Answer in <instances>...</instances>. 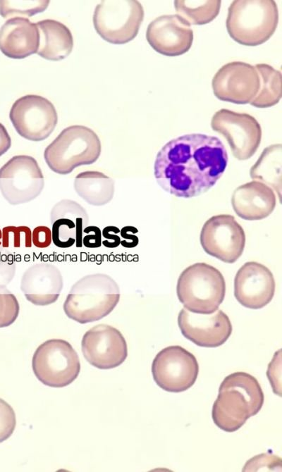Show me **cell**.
Listing matches in <instances>:
<instances>
[{
	"label": "cell",
	"mask_w": 282,
	"mask_h": 472,
	"mask_svg": "<svg viewBox=\"0 0 282 472\" xmlns=\"http://www.w3.org/2000/svg\"><path fill=\"white\" fill-rule=\"evenodd\" d=\"M227 151L216 137L188 134L173 139L157 153L154 174L167 192L190 198L212 188L228 163Z\"/></svg>",
	"instance_id": "6da1fadb"
},
{
	"label": "cell",
	"mask_w": 282,
	"mask_h": 472,
	"mask_svg": "<svg viewBox=\"0 0 282 472\" xmlns=\"http://www.w3.org/2000/svg\"><path fill=\"white\" fill-rule=\"evenodd\" d=\"M263 404L264 394L257 380L247 373L235 372L221 383L212 418L221 430L234 432L256 415Z\"/></svg>",
	"instance_id": "7a4b0ae2"
},
{
	"label": "cell",
	"mask_w": 282,
	"mask_h": 472,
	"mask_svg": "<svg viewBox=\"0 0 282 472\" xmlns=\"http://www.w3.org/2000/svg\"><path fill=\"white\" fill-rule=\"evenodd\" d=\"M120 299L117 282L105 273L83 276L71 287L63 303V311L80 323L99 321L109 315Z\"/></svg>",
	"instance_id": "3957f363"
},
{
	"label": "cell",
	"mask_w": 282,
	"mask_h": 472,
	"mask_svg": "<svg viewBox=\"0 0 282 472\" xmlns=\"http://www.w3.org/2000/svg\"><path fill=\"white\" fill-rule=\"evenodd\" d=\"M278 23L277 4L273 0H236L228 7L226 28L236 42L260 45L274 33Z\"/></svg>",
	"instance_id": "277c9868"
},
{
	"label": "cell",
	"mask_w": 282,
	"mask_h": 472,
	"mask_svg": "<svg viewBox=\"0 0 282 472\" xmlns=\"http://www.w3.org/2000/svg\"><path fill=\"white\" fill-rule=\"evenodd\" d=\"M101 150L100 139L92 129L75 125L63 129L47 147L44 158L52 171L67 175L76 167L94 163Z\"/></svg>",
	"instance_id": "5b68a950"
},
{
	"label": "cell",
	"mask_w": 282,
	"mask_h": 472,
	"mask_svg": "<svg viewBox=\"0 0 282 472\" xmlns=\"http://www.w3.org/2000/svg\"><path fill=\"white\" fill-rule=\"evenodd\" d=\"M176 292L185 309L197 313H211L219 309L224 299L225 280L214 266L196 263L180 273Z\"/></svg>",
	"instance_id": "8992f818"
},
{
	"label": "cell",
	"mask_w": 282,
	"mask_h": 472,
	"mask_svg": "<svg viewBox=\"0 0 282 472\" xmlns=\"http://www.w3.org/2000/svg\"><path fill=\"white\" fill-rule=\"evenodd\" d=\"M32 367L45 385L63 387L73 383L80 371L79 356L71 344L62 339H51L35 350Z\"/></svg>",
	"instance_id": "52a82bcc"
},
{
	"label": "cell",
	"mask_w": 282,
	"mask_h": 472,
	"mask_svg": "<svg viewBox=\"0 0 282 472\" xmlns=\"http://www.w3.org/2000/svg\"><path fill=\"white\" fill-rule=\"evenodd\" d=\"M143 19L144 9L138 1L105 0L95 8L93 24L102 39L122 44L137 36Z\"/></svg>",
	"instance_id": "ba28073f"
},
{
	"label": "cell",
	"mask_w": 282,
	"mask_h": 472,
	"mask_svg": "<svg viewBox=\"0 0 282 472\" xmlns=\"http://www.w3.org/2000/svg\"><path fill=\"white\" fill-rule=\"evenodd\" d=\"M44 186L42 170L36 159L30 156H13L0 168V191L11 205L35 199Z\"/></svg>",
	"instance_id": "9c48e42d"
},
{
	"label": "cell",
	"mask_w": 282,
	"mask_h": 472,
	"mask_svg": "<svg viewBox=\"0 0 282 472\" xmlns=\"http://www.w3.org/2000/svg\"><path fill=\"white\" fill-rule=\"evenodd\" d=\"M9 118L16 132L31 141L47 139L58 121L53 104L42 96L33 94L17 99L10 110Z\"/></svg>",
	"instance_id": "30bf717a"
},
{
	"label": "cell",
	"mask_w": 282,
	"mask_h": 472,
	"mask_svg": "<svg viewBox=\"0 0 282 472\" xmlns=\"http://www.w3.org/2000/svg\"><path fill=\"white\" fill-rule=\"evenodd\" d=\"M199 366L195 356L180 346H169L161 350L152 365L155 383L161 389L180 392L196 381Z\"/></svg>",
	"instance_id": "8fae6325"
},
{
	"label": "cell",
	"mask_w": 282,
	"mask_h": 472,
	"mask_svg": "<svg viewBox=\"0 0 282 472\" xmlns=\"http://www.w3.org/2000/svg\"><path fill=\"white\" fill-rule=\"evenodd\" d=\"M211 127L226 139L233 156L238 160L251 158L261 143V126L247 113L220 109L212 116Z\"/></svg>",
	"instance_id": "7c38bea8"
},
{
	"label": "cell",
	"mask_w": 282,
	"mask_h": 472,
	"mask_svg": "<svg viewBox=\"0 0 282 472\" xmlns=\"http://www.w3.org/2000/svg\"><path fill=\"white\" fill-rule=\"evenodd\" d=\"M200 243L209 255L233 263L244 251L245 235L234 216L221 214L211 217L204 223L200 233Z\"/></svg>",
	"instance_id": "4fadbf2b"
},
{
	"label": "cell",
	"mask_w": 282,
	"mask_h": 472,
	"mask_svg": "<svg viewBox=\"0 0 282 472\" xmlns=\"http://www.w3.org/2000/svg\"><path fill=\"white\" fill-rule=\"evenodd\" d=\"M84 357L99 369L116 368L128 356L126 341L116 328L106 324L97 325L83 335L81 342Z\"/></svg>",
	"instance_id": "5bb4252c"
},
{
	"label": "cell",
	"mask_w": 282,
	"mask_h": 472,
	"mask_svg": "<svg viewBox=\"0 0 282 472\" xmlns=\"http://www.w3.org/2000/svg\"><path fill=\"white\" fill-rule=\"evenodd\" d=\"M213 92L220 100L236 104H250L257 94L259 80L255 66L242 61L223 65L212 82Z\"/></svg>",
	"instance_id": "9a60e30c"
},
{
	"label": "cell",
	"mask_w": 282,
	"mask_h": 472,
	"mask_svg": "<svg viewBox=\"0 0 282 472\" xmlns=\"http://www.w3.org/2000/svg\"><path fill=\"white\" fill-rule=\"evenodd\" d=\"M178 324L185 337L203 347H216L223 344L232 333L228 316L220 309L204 314L183 308L179 312Z\"/></svg>",
	"instance_id": "2e32d148"
},
{
	"label": "cell",
	"mask_w": 282,
	"mask_h": 472,
	"mask_svg": "<svg viewBox=\"0 0 282 472\" xmlns=\"http://www.w3.org/2000/svg\"><path fill=\"white\" fill-rule=\"evenodd\" d=\"M271 271L262 263L249 261L238 271L234 279V295L243 306L259 309L268 304L275 292Z\"/></svg>",
	"instance_id": "e0dca14e"
},
{
	"label": "cell",
	"mask_w": 282,
	"mask_h": 472,
	"mask_svg": "<svg viewBox=\"0 0 282 472\" xmlns=\"http://www.w3.org/2000/svg\"><path fill=\"white\" fill-rule=\"evenodd\" d=\"M146 39L157 52L167 56H177L190 49L193 31L190 25L178 14L164 15L149 24Z\"/></svg>",
	"instance_id": "ac0fdd59"
},
{
	"label": "cell",
	"mask_w": 282,
	"mask_h": 472,
	"mask_svg": "<svg viewBox=\"0 0 282 472\" xmlns=\"http://www.w3.org/2000/svg\"><path fill=\"white\" fill-rule=\"evenodd\" d=\"M52 242L59 248H68L75 244L82 246V230L88 225L86 210L70 199H62L51 209Z\"/></svg>",
	"instance_id": "d6986e66"
},
{
	"label": "cell",
	"mask_w": 282,
	"mask_h": 472,
	"mask_svg": "<svg viewBox=\"0 0 282 472\" xmlns=\"http://www.w3.org/2000/svg\"><path fill=\"white\" fill-rule=\"evenodd\" d=\"M63 287L60 270L52 263L42 262L24 271L20 287L27 301L37 306H47L58 299Z\"/></svg>",
	"instance_id": "ffe728a7"
},
{
	"label": "cell",
	"mask_w": 282,
	"mask_h": 472,
	"mask_svg": "<svg viewBox=\"0 0 282 472\" xmlns=\"http://www.w3.org/2000/svg\"><path fill=\"white\" fill-rule=\"evenodd\" d=\"M231 204L240 218L247 221L262 220L273 212L276 198L272 188L260 181L253 180L234 190Z\"/></svg>",
	"instance_id": "44dd1931"
},
{
	"label": "cell",
	"mask_w": 282,
	"mask_h": 472,
	"mask_svg": "<svg viewBox=\"0 0 282 472\" xmlns=\"http://www.w3.org/2000/svg\"><path fill=\"white\" fill-rule=\"evenodd\" d=\"M39 32L27 18H12L0 29V50L12 58H23L37 52Z\"/></svg>",
	"instance_id": "7402d4cb"
},
{
	"label": "cell",
	"mask_w": 282,
	"mask_h": 472,
	"mask_svg": "<svg viewBox=\"0 0 282 472\" xmlns=\"http://www.w3.org/2000/svg\"><path fill=\"white\" fill-rule=\"evenodd\" d=\"M37 24L39 32L37 54L51 61H59L72 51L73 39L70 30L61 22L46 19Z\"/></svg>",
	"instance_id": "603a6c76"
},
{
	"label": "cell",
	"mask_w": 282,
	"mask_h": 472,
	"mask_svg": "<svg viewBox=\"0 0 282 472\" xmlns=\"http://www.w3.org/2000/svg\"><path fill=\"white\" fill-rule=\"evenodd\" d=\"M73 186L79 197L92 206L108 204L114 194V180L99 171L87 170L78 173Z\"/></svg>",
	"instance_id": "cb8c5ba5"
},
{
	"label": "cell",
	"mask_w": 282,
	"mask_h": 472,
	"mask_svg": "<svg viewBox=\"0 0 282 472\" xmlns=\"http://www.w3.org/2000/svg\"><path fill=\"white\" fill-rule=\"evenodd\" d=\"M255 68L259 75V87L250 104L262 108L276 105L282 95L281 71L266 63L256 64Z\"/></svg>",
	"instance_id": "d4e9b609"
},
{
	"label": "cell",
	"mask_w": 282,
	"mask_h": 472,
	"mask_svg": "<svg viewBox=\"0 0 282 472\" xmlns=\"http://www.w3.org/2000/svg\"><path fill=\"white\" fill-rule=\"evenodd\" d=\"M281 144H274L264 149L250 169V177L281 192Z\"/></svg>",
	"instance_id": "484cf974"
},
{
	"label": "cell",
	"mask_w": 282,
	"mask_h": 472,
	"mask_svg": "<svg viewBox=\"0 0 282 472\" xmlns=\"http://www.w3.org/2000/svg\"><path fill=\"white\" fill-rule=\"evenodd\" d=\"M221 1L219 0L174 1V7L179 16L190 25H204L212 22L218 15Z\"/></svg>",
	"instance_id": "4316f807"
},
{
	"label": "cell",
	"mask_w": 282,
	"mask_h": 472,
	"mask_svg": "<svg viewBox=\"0 0 282 472\" xmlns=\"http://www.w3.org/2000/svg\"><path fill=\"white\" fill-rule=\"evenodd\" d=\"M49 1H0V14L4 18L14 15H33L44 11Z\"/></svg>",
	"instance_id": "83f0119b"
},
{
	"label": "cell",
	"mask_w": 282,
	"mask_h": 472,
	"mask_svg": "<svg viewBox=\"0 0 282 472\" xmlns=\"http://www.w3.org/2000/svg\"><path fill=\"white\" fill-rule=\"evenodd\" d=\"M19 311L20 306L16 297L6 286H0V328L13 323Z\"/></svg>",
	"instance_id": "f1b7e54d"
},
{
	"label": "cell",
	"mask_w": 282,
	"mask_h": 472,
	"mask_svg": "<svg viewBox=\"0 0 282 472\" xmlns=\"http://www.w3.org/2000/svg\"><path fill=\"white\" fill-rule=\"evenodd\" d=\"M13 242L15 248H19L23 244L26 248L32 247V230L25 225L6 226L2 229V244L4 248H8L10 242Z\"/></svg>",
	"instance_id": "f546056e"
},
{
	"label": "cell",
	"mask_w": 282,
	"mask_h": 472,
	"mask_svg": "<svg viewBox=\"0 0 282 472\" xmlns=\"http://www.w3.org/2000/svg\"><path fill=\"white\" fill-rule=\"evenodd\" d=\"M16 414L13 408L0 398V442L7 440L16 428Z\"/></svg>",
	"instance_id": "4dcf8cb0"
},
{
	"label": "cell",
	"mask_w": 282,
	"mask_h": 472,
	"mask_svg": "<svg viewBox=\"0 0 282 472\" xmlns=\"http://www.w3.org/2000/svg\"><path fill=\"white\" fill-rule=\"evenodd\" d=\"M16 263L13 254L6 248L0 247V286H7L16 274Z\"/></svg>",
	"instance_id": "1f68e13d"
},
{
	"label": "cell",
	"mask_w": 282,
	"mask_h": 472,
	"mask_svg": "<svg viewBox=\"0 0 282 472\" xmlns=\"http://www.w3.org/2000/svg\"><path fill=\"white\" fill-rule=\"evenodd\" d=\"M52 242L51 230L47 226L39 225L32 232V242L37 248H47Z\"/></svg>",
	"instance_id": "d6a6232c"
},
{
	"label": "cell",
	"mask_w": 282,
	"mask_h": 472,
	"mask_svg": "<svg viewBox=\"0 0 282 472\" xmlns=\"http://www.w3.org/2000/svg\"><path fill=\"white\" fill-rule=\"evenodd\" d=\"M82 244L87 248H97L102 245V232L97 226H87L82 230Z\"/></svg>",
	"instance_id": "836d02e7"
},
{
	"label": "cell",
	"mask_w": 282,
	"mask_h": 472,
	"mask_svg": "<svg viewBox=\"0 0 282 472\" xmlns=\"http://www.w3.org/2000/svg\"><path fill=\"white\" fill-rule=\"evenodd\" d=\"M119 229L115 226H106L102 232L104 240L102 241L103 245L108 248H115L121 243V239L118 236Z\"/></svg>",
	"instance_id": "e575fe53"
},
{
	"label": "cell",
	"mask_w": 282,
	"mask_h": 472,
	"mask_svg": "<svg viewBox=\"0 0 282 472\" xmlns=\"http://www.w3.org/2000/svg\"><path fill=\"white\" fill-rule=\"evenodd\" d=\"M11 139L6 128L0 123V156L11 147Z\"/></svg>",
	"instance_id": "d590c367"
},
{
	"label": "cell",
	"mask_w": 282,
	"mask_h": 472,
	"mask_svg": "<svg viewBox=\"0 0 282 472\" xmlns=\"http://www.w3.org/2000/svg\"><path fill=\"white\" fill-rule=\"evenodd\" d=\"M2 244V230L0 228V247Z\"/></svg>",
	"instance_id": "8d00e7d4"
}]
</instances>
